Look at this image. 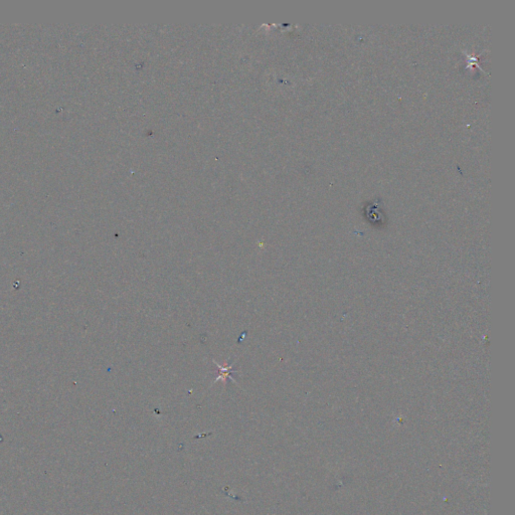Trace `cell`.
Masks as SVG:
<instances>
[{"mask_svg":"<svg viewBox=\"0 0 515 515\" xmlns=\"http://www.w3.org/2000/svg\"><path fill=\"white\" fill-rule=\"evenodd\" d=\"M217 367H219L220 375H219V378H217V379L215 380V382L222 380V381L224 382V384H226L227 379H228V378H231V370H232V366L228 365V363L226 362L225 365H217Z\"/></svg>","mask_w":515,"mask_h":515,"instance_id":"1","label":"cell"}]
</instances>
